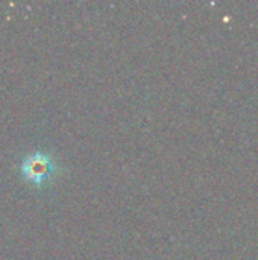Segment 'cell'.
<instances>
[{
	"mask_svg": "<svg viewBox=\"0 0 258 260\" xmlns=\"http://www.w3.org/2000/svg\"><path fill=\"white\" fill-rule=\"evenodd\" d=\"M21 174L33 184H43L53 172L52 158L44 152L29 154L21 161Z\"/></svg>",
	"mask_w": 258,
	"mask_h": 260,
	"instance_id": "obj_1",
	"label": "cell"
}]
</instances>
